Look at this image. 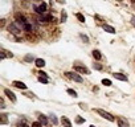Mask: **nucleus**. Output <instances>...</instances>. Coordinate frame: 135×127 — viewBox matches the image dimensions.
<instances>
[{
    "label": "nucleus",
    "mask_w": 135,
    "mask_h": 127,
    "mask_svg": "<svg viewBox=\"0 0 135 127\" xmlns=\"http://www.w3.org/2000/svg\"><path fill=\"white\" fill-rule=\"evenodd\" d=\"M113 76H114V78L119 79V81H127V76H125V74H122V73H114Z\"/></svg>",
    "instance_id": "ddd939ff"
},
{
    "label": "nucleus",
    "mask_w": 135,
    "mask_h": 127,
    "mask_svg": "<svg viewBox=\"0 0 135 127\" xmlns=\"http://www.w3.org/2000/svg\"><path fill=\"white\" fill-rule=\"evenodd\" d=\"M15 19H16L17 23H20V24H25V23H27L25 16L21 15V13H16V15H15Z\"/></svg>",
    "instance_id": "1a4fd4ad"
},
{
    "label": "nucleus",
    "mask_w": 135,
    "mask_h": 127,
    "mask_svg": "<svg viewBox=\"0 0 135 127\" xmlns=\"http://www.w3.org/2000/svg\"><path fill=\"white\" fill-rule=\"evenodd\" d=\"M74 70L78 72V73H84V74H90V70L87 69L86 66H82V65H74Z\"/></svg>",
    "instance_id": "7ed1b4c3"
},
{
    "label": "nucleus",
    "mask_w": 135,
    "mask_h": 127,
    "mask_svg": "<svg viewBox=\"0 0 135 127\" xmlns=\"http://www.w3.org/2000/svg\"><path fill=\"white\" fill-rule=\"evenodd\" d=\"M0 117H2V123H3V124H5V123L8 122V119H7V115H5V114H2V115H0Z\"/></svg>",
    "instance_id": "5701e85b"
},
{
    "label": "nucleus",
    "mask_w": 135,
    "mask_h": 127,
    "mask_svg": "<svg viewBox=\"0 0 135 127\" xmlns=\"http://www.w3.org/2000/svg\"><path fill=\"white\" fill-rule=\"evenodd\" d=\"M117 122H118V126H119V127H128V122H127L125 118H122V117L117 118Z\"/></svg>",
    "instance_id": "6e6552de"
},
{
    "label": "nucleus",
    "mask_w": 135,
    "mask_h": 127,
    "mask_svg": "<svg viewBox=\"0 0 135 127\" xmlns=\"http://www.w3.org/2000/svg\"><path fill=\"white\" fill-rule=\"evenodd\" d=\"M38 81H40V82H43V83H48V78L44 77V76H40V77H38Z\"/></svg>",
    "instance_id": "412c9836"
},
{
    "label": "nucleus",
    "mask_w": 135,
    "mask_h": 127,
    "mask_svg": "<svg viewBox=\"0 0 135 127\" xmlns=\"http://www.w3.org/2000/svg\"><path fill=\"white\" fill-rule=\"evenodd\" d=\"M16 127H29L25 122H19V123H17V126Z\"/></svg>",
    "instance_id": "cd10ccee"
},
{
    "label": "nucleus",
    "mask_w": 135,
    "mask_h": 127,
    "mask_svg": "<svg viewBox=\"0 0 135 127\" xmlns=\"http://www.w3.org/2000/svg\"><path fill=\"white\" fill-rule=\"evenodd\" d=\"M66 19H68L66 12H62V13H61V23H65V21H66Z\"/></svg>",
    "instance_id": "4be33fe9"
},
{
    "label": "nucleus",
    "mask_w": 135,
    "mask_h": 127,
    "mask_svg": "<svg viewBox=\"0 0 135 127\" xmlns=\"http://www.w3.org/2000/svg\"><path fill=\"white\" fill-rule=\"evenodd\" d=\"M93 68L97 69V70H102V65H99V64H94V65H93Z\"/></svg>",
    "instance_id": "c85d7f7f"
},
{
    "label": "nucleus",
    "mask_w": 135,
    "mask_h": 127,
    "mask_svg": "<svg viewBox=\"0 0 135 127\" xmlns=\"http://www.w3.org/2000/svg\"><path fill=\"white\" fill-rule=\"evenodd\" d=\"M80 106H81L82 110H86V105H85V103H80Z\"/></svg>",
    "instance_id": "7c9ffc66"
},
{
    "label": "nucleus",
    "mask_w": 135,
    "mask_h": 127,
    "mask_svg": "<svg viewBox=\"0 0 135 127\" xmlns=\"http://www.w3.org/2000/svg\"><path fill=\"white\" fill-rule=\"evenodd\" d=\"M34 11H36L37 13H40V15H44V13H45V11H46V3L40 4L38 7H34Z\"/></svg>",
    "instance_id": "39448f33"
},
{
    "label": "nucleus",
    "mask_w": 135,
    "mask_h": 127,
    "mask_svg": "<svg viewBox=\"0 0 135 127\" xmlns=\"http://www.w3.org/2000/svg\"><path fill=\"white\" fill-rule=\"evenodd\" d=\"M38 74H40V76H44V77H46V76H48V74H46L45 72H40Z\"/></svg>",
    "instance_id": "473e14b6"
},
{
    "label": "nucleus",
    "mask_w": 135,
    "mask_h": 127,
    "mask_svg": "<svg viewBox=\"0 0 135 127\" xmlns=\"http://www.w3.org/2000/svg\"><path fill=\"white\" fill-rule=\"evenodd\" d=\"M24 60H25L27 62H32L34 58H33V56H31V54H27V56L24 57Z\"/></svg>",
    "instance_id": "aec40b11"
},
{
    "label": "nucleus",
    "mask_w": 135,
    "mask_h": 127,
    "mask_svg": "<svg viewBox=\"0 0 135 127\" xmlns=\"http://www.w3.org/2000/svg\"><path fill=\"white\" fill-rule=\"evenodd\" d=\"M38 122H41L43 124H46L48 123V118H46L45 115H38Z\"/></svg>",
    "instance_id": "f3484780"
},
{
    "label": "nucleus",
    "mask_w": 135,
    "mask_h": 127,
    "mask_svg": "<svg viewBox=\"0 0 135 127\" xmlns=\"http://www.w3.org/2000/svg\"><path fill=\"white\" fill-rule=\"evenodd\" d=\"M103 29L106 31V32H109V33H115V29L111 25H107V24H105L103 25Z\"/></svg>",
    "instance_id": "2eb2a0df"
},
{
    "label": "nucleus",
    "mask_w": 135,
    "mask_h": 127,
    "mask_svg": "<svg viewBox=\"0 0 135 127\" xmlns=\"http://www.w3.org/2000/svg\"><path fill=\"white\" fill-rule=\"evenodd\" d=\"M102 83H103L105 86H110V85H111V81H110V79H106V78H105V79H102Z\"/></svg>",
    "instance_id": "393cba45"
},
{
    "label": "nucleus",
    "mask_w": 135,
    "mask_h": 127,
    "mask_svg": "<svg viewBox=\"0 0 135 127\" xmlns=\"http://www.w3.org/2000/svg\"><path fill=\"white\" fill-rule=\"evenodd\" d=\"M84 122H85V119H84V118H81V117H77V118H75V123H78V124H82Z\"/></svg>",
    "instance_id": "b1692460"
},
{
    "label": "nucleus",
    "mask_w": 135,
    "mask_h": 127,
    "mask_svg": "<svg viewBox=\"0 0 135 127\" xmlns=\"http://www.w3.org/2000/svg\"><path fill=\"white\" fill-rule=\"evenodd\" d=\"M131 24L135 27V17H132V19H131Z\"/></svg>",
    "instance_id": "72a5a7b5"
},
{
    "label": "nucleus",
    "mask_w": 135,
    "mask_h": 127,
    "mask_svg": "<svg viewBox=\"0 0 135 127\" xmlns=\"http://www.w3.org/2000/svg\"><path fill=\"white\" fill-rule=\"evenodd\" d=\"M8 31L12 33V34H15V36L20 34V29L17 28V25L15 24V23H12V24H9V25H8Z\"/></svg>",
    "instance_id": "20e7f679"
},
{
    "label": "nucleus",
    "mask_w": 135,
    "mask_h": 127,
    "mask_svg": "<svg viewBox=\"0 0 135 127\" xmlns=\"http://www.w3.org/2000/svg\"><path fill=\"white\" fill-rule=\"evenodd\" d=\"M4 94L7 95V97H8L12 102H16V95H15L13 91H11L9 89H4Z\"/></svg>",
    "instance_id": "423d86ee"
},
{
    "label": "nucleus",
    "mask_w": 135,
    "mask_h": 127,
    "mask_svg": "<svg viewBox=\"0 0 135 127\" xmlns=\"http://www.w3.org/2000/svg\"><path fill=\"white\" fill-rule=\"evenodd\" d=\"M50 120H52V122H53L54 124H57V118L54 117V115H53V114H52V115H50Z\"/></svg>",
    "instance_id": "c756f323"
},
{
    "label": "nucleus",
    "mask_w": 135,
    "mask_h": 127,
    "mask_svg": "<svg viewBox=\"0 0 135 127\" xmlns=\"http://www.w3.org/2000/svg\"><path fill=\"white\" fill-rule=\"evenodd\" d=\"M134 2H135V0H134Z\"/></svg>",
    "instance_id": "58836bf2"
},
{
    "label": "nucleus",
    "mask_w": 135,
    "mask_h": 127,
    "mask_svg": "<svg viewBox=\"0 0 135 127\" xmlns=\"http://www.w3.org/2000/svg\"><path fill=\"white\" fill-rule=\"evenodd\" d=\"M65 76H66L68 78H70V79L75 81V82H84V79H82V77H81V76H78L77 73H73V72H66V73H65Z\"/></svg>",
    "instance_id": "f03ea898"
},
{
    "label": "nucleus",
    "mask_w": 135,
    "mask_h": 127,
    "mask_svg": "<svg viewBox=\"0 0 135 127\" xmlns=\"http://www.w3.org/2000/svg\"><path fill=\"white\" fill-rule=\"evenodd\" d=\"M40 21L41 23H49V21H54V19L52 17V15H41Z\"/></svg>",
    "instance_id": "0eeeda50"
},
{
    "label": "nucleus",
    "mask_w": 135,
    "mask_h": 127,
    "mask_svg": "<svg viewBox=\"0 0 135 127\" xmlns=\"http://www.w3.org/2000/svg\"><path fill=\"white\" fill-rule=\"evenodd\" d=\"M34 62H36V66H38V68H43V66L45 65V61H44L43 58H37V60H34Z\"/></svg>",
    "instance_id": "dca6fc26"
},
{
    "label": "nucleus",
    "mask_w": 135,
    "mask_h": 127,
    "mask_svg": "<svg viewBox=\"0 0 135 127\" xmlns=\"http://www.w3.org/2000/svg\"><path fill=\"white\" fill-rule=\"evenodd\" d=\"M34 2H38V0H34Z\"/></svg>",
    "instance_id": "4c0bfd02"
},
{
    "label": "nucleus",
    "mask_w": 135,
    "mask_h": 127,
    "mask_svg": "<svg viewBox=\"0 0 135 127\" xmlns=\"http://www.w3.org/2000/svg\"><path fill=\"white\" fill-rule=\"evenodd\" d=\"M93 57H94V58L95 60H101L102 58V54H101V52H99V50H93Z\"/></svg>",
    "instance_id": "4468645a"
},
{
    "label": "nucleus",
    "mask_w": 135,
    "mask_h": 127,
    "mask_svg": "<svg viewBox=\"0 0 135 127\" xmlns=\"http://www.w3.org/2000/svg\"><path fill=\"white\" fill-rule=\"evenodd\" d=\"M90 127H95V126H90Z\"/></svg>",
    "instance_id": "e433bc0d"
},
{
    "label": "nucleus",
    "mask_w": 135,
    "mask_h": 127,
    "mask_svg": "<svg viewBox=\"0 0 135 127\" xmlns=\"http://www.w3.org/2000/svg\"><path fill=\"white\" fill-rule=\"evenodd\" d=\"M27 95H28L29 98H33V94H32V93H27Z\"/></svg>",
    "instance_id": "f704fd0d"
},
{
    "label": "nucleus",
    "mask_w": 135,
    "mask_h": 127,
    "mask_svg": "<svg viewBox=\"0 0 135 127\" xmlns=\"http://www.w3.org/2000/svg\"><path fill=\"white\" fill-rule=\"evenodd\" d=\"M5 57H11V58H12L13 54H12V53H9V52H7V50H4V49H2V53H0V58L4 60Z\"/></svg>",
    "instance_id": "f8f14e48"
},
{
    "label": "nucleus",
    "mask_w": 135,
    "mask_h": 127,
    "mask_svg": "<svg viewBox=\"0 0 135 127\" xmlns=\"http://www.w3.org/2000/svg\"><path fill=\"white\" fill-rule=\"evenodd\" d=\"M0 107H2V109H4L5 106H4V101L3 99H0Z\"/></svg>",
    "instance_id": "2f4dec72"
},
{
    "label": "nucleus",
    "mask_w": 135,
    "mask_h": 127,
    "mask_svg": "<svg viewBox=\"0 0 135 127\" xmlns=\"http://www.w3.org/2000/svg\"><path fill=\"white\" fill-rule=\"evenodd\" d=\"M80 37L82 38V40H84V41L87 44V43H89V37H87V36H85V34H80Z\"/></svg>",
    "instance_id": "a878e982"
},
{
    "label": "nucleus",
    "mask_w": 135,
    "mask_h": 127,
    "mask_svg": "<svg viewBox=\"0 0 135 127\" xmlns=\"http://www.w3.org/2000/svg\"><path fill=\"white\" fill-rule=\"evenodd\" d=\"M61 123L64 124V127H72V122L69 120L68 117H62L61 118Z\"/></svg>",
    "instance_id": "9b49d317"
},
{
    "label": "nucleus",
    "mask_w": 135,
    "mask_h": 127,
    "mask_svg": "<svg viewBox=\"0 0 135 127\" xmlns=\"http://www.w3.org/2000/svg\"><path fill=\"white\" fill-rule=\"evenodd\" d=\"M32 127H43V123H41V122H33Z\"/></svg>",
    "instance_id": "bb28decb"
},
{
    "label": "nucleus",
    "mask_w": 135,
    "mask_h": 127,
    "mask_svg": "<svg viewBox=\"0 0 135 127\" xmlns=\"http://www.w3.org/2000/svg\"><path fill=\"white\" fill-rule=\"evenodd\" d=\"M97 113L101 115L102 118H105V119H107V120H110V122H114L115 120V118L113 117V115H111L110 113H107V111H105V110H102V109H98L97 110Z\"/></svg>",
    "instance_id": "f257e3e1"
},
{
    "label": "nucleus",
    "mask_w": 135,
    "mask_h": 127,
    "mask_svg": "<svg viewBox=\"0 0 135 127\" xmlns=\"http://www.w3.org/2000/svg\"><path fill=\"white\" fill-rule=\"evenodd\" d=\"M66 91H68V94H70L72 97H74V98L77 97V91H75V90H73V89H68Z\"/></svg>",
    "instance_id": "6ab92c4d"
},
{
    "label": "nucleus",
    "mask_w": 135,
    "mask_h": 127,
    "mask_svg": "<svg viewBox=\"0 0 135 127\" xmlns=\"http://www.w3.org/2000/svg\"><path fill=\"white\" fill-rule=\"evenodd\" d=\"M58 3H65V0H57Z\"/></svg>",
    "instance_id": "c9c22d12"
},
{
    "label": "nucleus",
    "mask_w": 135,
    "mask_h": 127,
    "mask_svg": "<svg viewBox=\"0 0 135 127\" xmlns=\"http://www.w3.org/2000/svg\"><path fill=\"white\" fill-rule=\"evenodd\" d=\"M12 85L15 86V88H17V89H21V90H25V89H27V85H25L24 82H20V81H13Z\"/></svg>",
    "instance_id": "9d476101"
},
{
    "label": "nucleus",
    "mask_w": 135,
    "mask_h": 127,
    "mask_svg": "<svg viewBox=\"0 0 135 127\" xmlns=\"http://www.w3.org/2000/svg\"><path fill=\"white\" fill-rule=\"evenodd\" d=\"M75 17H77L81 23H85V16L82 15V13H75Z\"/></svg>",
    "instance_id": "a211bd4d"
}]
</instances>
